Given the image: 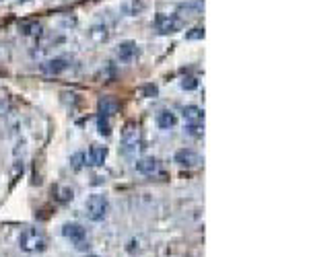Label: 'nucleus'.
Segmentation results:
<instances>
[{"label":"nucleus","instance_id":"1","mask_svg":"<svg viewBox=\"0 0 309 257\" xmlns=\"http://www.w3.org/2000/svg\"><path fill=\"white\" fill-rule=\"evenodd\" d=\"M46 247H48V239H46V235L39 229L29 226V229H25L21 235H19V249L25 251V253L44 251Z\"/></svg>","mask_w":309,"mask_h":257},{"label":"nucleus","instance_id":"2","mask_svg":"<svg viewBox=\"0 0 309 257\" xmlns=\"http://www.w3.org/2000/svg\"><path fill=\"white\" fill-rule=\"evenodd\" d=\"M141 148H143L141 128H138V124H134V122H128L122 130V152L126 156H134Z\"/></svg>","mask_w":309,"mask_h":257},{"label":"nucleus","instance_id":"3","mask_svg":"<svg viewBox=\"0 0 309 257\" xmlns=\"http://www.w3.org/2000/svg\"><path fill=\"white\" fill-rule=\"evenodd\" d=\"M85 210H87V218L91 222H101V220H105V216L109 212V200L101 193H93V195H89Z\"/></svg>","mask_w":309,"mask_h":257},{"label":"nucleus","instance_id":"4","mask_svg":"<svg viewBox=\"0 0 309 257\" xmlns=\"http://www.w3.org/2000/svg\"><path fill=\"white\" fill-rule=\"evenodd\" d=\"M155 27L159 33L169 35V33H177L184 27V19L177 15H157L155 19Z\"/></svg>","mask_w":309,"mask_h":257},{"label":"nucleus","instance_id":"5","mask_svg":"<svg viewBox=\"0 0 309 257\" xmlns=\"http://www.w3.org/2000/svg\"><path fill=\"white\" fill-rule=\"evenodd\" d=\"M68 66H71L68 58H52V60H46L39 66V70L48 76H56V74H62L64 70H68Z\"/></svg>","mask_w":309,"mask_h":257},{"label":"nucleus","instance_id":"6","mask_svg":"<svg viewBox=\"0 0 309 257\" xmlns=\"http://www.w3.org/2000/svg\"><path fill=\"white\" fill-rule=\"evenodd\" d=\"M173 161L179 165V167H188V169H192V167H196L198 163H200V156H198L196 150H192V148H179V150L175 152Z\"/></svg>","mask_w":309,"mask_h":257},{"label":"nucleus","instance_id":"7","mask_svg":"<svg viewBox=\"0 0 309 257\" xmlns=\"http://www.w3.org/2000/svg\"><path fill=\"white\" fill-rule=\"evenodd\" d=\"M138 56H141V47L136 42H122L118 45V58L122 62H132Z\"/></svg>","mask_w":309,"mask_h":257},{"label":"nucleus","instance_id":"8","mask_svg":"<svg viewBox=\"0 0 309 257\" xmlns=\"http://www.w3.org/2000/svg\"><path fill=\"white\" fill-rule=\"evenodd\" d=\"M62 235L66 236V239L74 241V243H81V241L87 239V231H85L78 222H66V224L62 226Z\"/></svg>","mask_w":309,"mask_h":257},{"label":"nucleus","instance_id":"9","mask_svg":"<svg viewBox=\"0 0 309 257\" xmlns=\"http://www.w3.org/2000/svg\"><path fill=\"white\" fill-rule=\"evenodd\" d=\"M107 159V146H91V150L85 156V165L101 167Z\"/></svg>","mask_w":309,"mask_h":257},{"label":"nucleus","instance_id":"10","mask_svg":"<svg viewBox=\"0 0 309 257\" xmlns=\"http://www.w3.org/2000/svg\"><path fill=\"white\" fill-rule=\"evenodd\" d=\"M134 169L141 175H155L159 171V161L155 156H144V159L134 163Z\"/></svg>","mask_w":309,"mask_h":257},{"label":"nucleus","instance_id":"11","mask_svg":"<svg viewBox=\"0 0 309 257\" xmlns=\"http://www.w3.org/2000/svg\"><path fill=\"white\" fill-rule=\"evenodd\" d=\"M119 109V103H118V99L116 97H101L99 99V115H105V117H112L114 113H118Z\"/></svg>","mask_w":309,"mask_h":257},{"label":"nucleus","instance_id":"12","mask_svg":"<svg viewBox=\"0 0 309 257\" xmlns=\"http://www.w3.org/2000/svg\"><path fill=\"white\" fill-rule=\"evenodd\" d=\"M182 115L188 124H202L204 122V111L198 105H186L182 109Z\"/></svg>","mask_w":309,"mask_h":257},{"label":"nucleus","instance_id":"13","mask_svg":"<svg viewBox=\"0 0 309 257\" xmlns=\"http://www.w3.org/2000/svg\"><path fill=\"white\" fill-rule=\"evenodd\" d=\"M175 124H177V115L171 109H161L157 113V126L161 130H171Z\"/></svg>","mask_w":309,"mask_h":257},{"label":"nucleus","instance_id":"14","mask_svg":"<svg viewBox=\"0 0 309 257\" xmlns=\"http://www.w3.org/2000/svg\"><path fill=\"white\" fill-rule=\"evenodd\" d=\"M97 130L101 136H109L112 134V126H109V117L105 115H97Z\"/></svg>","mask_w":309,"mask_h":257},{"label":"nucleus","instance_id":"15","mask_svg":"<svg viewBox=\"0 0 309 257\" xmlns=\"http://www.w3.org/2000/svg\"><path fill=\"white\" fill-rule=\"evenodd\" d=\"M204 8V2L202 0H198V2L194 4H184V6H179V13H192V15H198Z\"/></svg>","mask_w":309,"mask_h":257},{"label":"nucleus","instance_id":"16","mask_svg":"<svg viewBox=\"0 0 309 257\" xmlns=\"http://www.w3.org/2000/svg\"><path fill=\"white\" fill-rule=\"evenodd\" d=\"M179 85H182L184 91H194V88H198V81H196L194 76H186V78H182V83H179Z\"/></svg>","mask_w":309,"mask_h":257},{"label":"nucleus","instance_id":"17","mask_svg":"<svg viewBox=\"0 0 309 257\" xmlns=\"http://www.w3.org/2000/svg\"><path fill=\"white\" fill-rule=\"evenodd\" d=\"M39 27L37 23H23L21 25V33H25V35H35V33H39Z\"/></svg>","mask_w":309,"mask_h":257},{"label":"nucleus","instance_id":"18","mask_svg":"<svg viewBox=\"0 0 309 257\" xmlns=\"http://www.w3.org/2000/svg\"><path fill=\"white\" fill-rule=\"evenodd\" d=\"M71 165H72V169H74V171L83 169V165H85V154H83V152H76V154H72Z\"/></svg>","mask_w":309,"mask_h":257},{"label":"nucleus","instance_id":"19","mask_svg":"<svg viewBox=\"0 0 309 257\" xmlns=\"http://www.w3.org/2000/svg\"><path fill=\"white\" fill-rule=\"evenodd\" d=\"M186 39H204V27H194L190 33H186Z\"/></svg>","mask_w":309,"mask_h":257},{"label":"nucleus","instance_id":"20","mask_svg":"<svg viewBox=\"0 0 309 257\" xmlns=\"http://www.w3.org/2000/svg\"><path fill=\"white\" fill-rule=\"evenodd\" d=\"M188 132H190L192 136H202L204 130L200 128V124H188Z\"/></svg>","mask_w":309,"mask_h":257},{"label":"nucleus","instance_id":"21","mask_svg":"<svg viewBox=\"0 0 309 257\" xmlns=\"http://www.w3.org/2000/svg\"><path fill=\"white\" fill-rule=\"evenodd\" d=\"M60 193H62V195L58 197L60 202H68V200H72V190H68V187H64V190H60Z\"/></svg>","mask_w":309,"mask_h":257},{"label":"nucleus","instance_id":"22","mask_svg":"<svg viewBox=\"0 0 309 257\" xmlns=\"http://www.w3.org/2000/svg\"><path fill=\"white\" fill-rule=\"evenodd\" d=\"M144 95H146V97H155V95H157V86H155V85H146V86H144Z\"/></svg>","mask_w":309,"mask_h":257},{"label":"nucleus","instance_id":"23","mask_svg":"<svg viewBox=\"0 0 309 257\" xmlns=\"http://www.w3.org/2000/svg\"><path fill=\"white\" fill-rule=\"evenodd\" d=\"M87 257H99V255H87Z\"/></svg>","mask_w":309,"mask_h":257},{"label":"nucleus","instance_id":"24","mask_svg":"<svg viewBox=\"0 0 309 257\" xmlns=\"http://www.w3.org/2000/svg\"><path fill=\"white\" fill-rule=\"evenodd\" d=\"M19 2H27V0H19Z\"/></svg>","mask_w":309,"mask_h":257}]
</instances>
